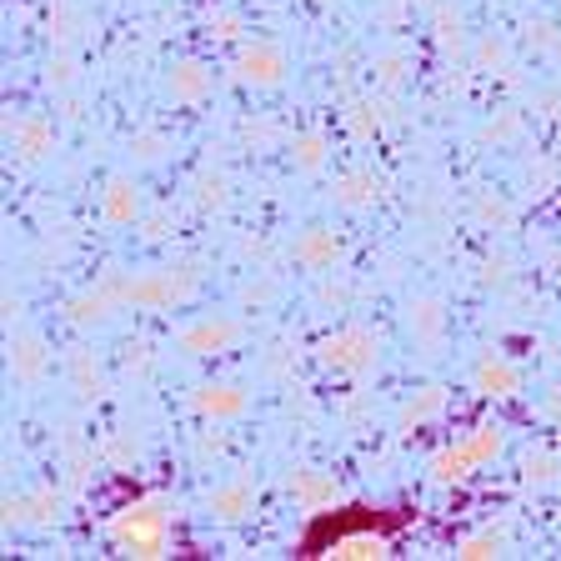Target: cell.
Instances as JSON below:
<instances>
[{
    "label": "cell",
    "mask_w": 561,
    "mask_h": 561,
    "mask_svg": "<svg viewBox=\"0 0 561 561\" xmlns=\"http://www.w3.org/2000/svg\"><path fill=\"white\" fill-rule=\"evenodd\" d=\"M105 537L116 541L126 557L156 561L171 557V537H175V512L165 496H140V502L121 506L111 522H105Z\"/></svg>",
    "instance_id": "1"
},
{
    "label": "cell",
    "mask_w": 561,
    "mask_h": 561,
    "mask_svg": "<svg viewBox=\"0 0 561 561\" xmlns=\"http://www.w3.org/2000/svg\"><path fill=\"white\" fill-rule=\"evenodd\" d=\"M121 306L130 311H175L196 296V271L191 266H146V271H126L111 276Z\"/></svg>",
    "instance_id": "2"
},
{
    "label": "cell",
    "mask_w": 561,
    "mask_h": 561,
    "mask_svg": "<svg viewBox=\"0 0 561 561\" xmlns=\"http://www.w3.org/2000/svg\"><path fill=\"white\" fill-rule=\"evenodd\" d=\"M506 446V432L496 426V421H477L467 436H456L451 446H442V451L426 461V477L436 481V486H456V481L477 477L481 467H491L496 456H502Z\"/></svg>",
    "instance_id": "3"
},
{
    "label": "cell",
    "mask_w": 561,
    "mask_h": 561,
    "mask_svg": "<svg viewBox=\"0 0 561 561\" xmlns=\"http://www.w3.org/2000/svg\"><path fill=\"white\" fill-rule=\"evenodd\" d=\"M376 351H381V341H376L371 327H341L316 341V362H321V371L362 376L376 366Z\"/></svg>",
    "instance_id": "4"
},
{
    "label": "cell",
    "mask_w": 561,
    "mask_h": 561,
    "mask_svg": "<svg viewBox=\"0 0 561 561\" xmlns=\"http://www.w3.org/2000/svg\"><path fill=\"white\" fill-rule=\"evenodd\" d=\"M286 70H291V60H286V50H280L276 41H241V46H236V60H231L236 85L271 91V85L286 81Z\"/></svg>",
    "instance_id": "5"
},
{
    "label": "cell",
    "mask_w": 561,
    "mask_h": 561,
    "mask_svg": "<svg viewBox=\"0 0 561 561\" xmlns=\"http://www.w3.org/2000/svg\"><path fill=\"white\" fill-rule=\"evenodd\" d=\"M241 346V321L236 316H196L186 327H175V351L181 356H226Z\"/></svg>",
    "instance_id": "6"
},
{
    "label": "cell",
    "mask_w": 561,
    "mask_h": 561,
    "mask_svg": "<svg viewBox=\"0 0 561 561\" xmlns=\"http://www.w3.org/2000/svg\"><path fill=\"white\" fill-rule=\"evenodd\" d=\"M191 411L210 426H226V421H241L251 411V391L236 381H201L191 386Z\"/></svg>",
    "instance_id": "7"
},
{
    "label": "cell",
    "mask_w": 561,
    "mask_h": 561,
    "mask_svg": "<svg viewBox=\"0 0 561 561\" xmlns=\"http://www.w3.org/2000/svg\"><path fill=\"white\" fill-rule=\"evenodd\" d=\"M251 506H256V477H251V471H236V477L216 481V486L206 491V512L216 516V522H226V526L245 522Z\"/></svg>",
    "instance_id": "8"
},
{
    "label": "cell",
    "mask_w": 561,
    "mask_h": 561,
    "mask_svg": "<svg viewBox=\"0 0 561 561\" xmlns=\"http://www.w3.org/2000/svg\"><path fill=\"white\" fill-rule=\"evenodd\" d=\"M210 91H216V70H210L206 60H196V56L175 60L171 76H165V95H171V105H181V111L210 101Z\"/></svg>",
    "instance_id": "9"
},
{
    "label": "cell",
    "mask_w": 561,
    "mask_h": 561,
    "mask_svg": "<svg viewBox=\"0 0 561 561\" xmlns=\"http://www.w3.org/2000/svg\"><path fill=\"white\" fill-rule=\"evenodd\" d=\"M5 136H11V151L21 156L25 165L46 161L50 151H56V126H50V116H35V111H25V116L5 121Z\"/></svg>",
    "instance_id": "10"
},
{
    "label": "cell",
    "mask_w": 561,
    "mask_h": 561,
    "mask_svg": "<svg viewBox=\"0 0 561 561\" xmlns=\"http://www.w3.org/2000/svg\"><path fill=\"white\" fill-rule=\"evenodd\" d=\"M471 386L491 401H512V397H522V366H516L512 356H502V351H486V356L471 366Z\"/></svg>",
    "instance_id": "11"
},
{
    "label": "cell",
    "mask_w": 561,
    "mask_h": 561,
    "mask_svg": "<svg viewBox=\"0 0 561 561\" xmlns=\"http://www.w3.org/2000/svg\"><path fill=\"white\" fill-rule=\"evenodd\" d=\"M291 261L306 271V276H327V271L341 261V236L331 231V226H306V231L291 241Z\"/></svg>",
    "instance_id": "12"
},
{
    "label": "cell",
    "mask_w": 561,
    "mask_h": 561,
    "mask_svg": "<svg viewBox=\"0 0 561 561\" xmlns=\"http://www.w3.org/2000/svg\"><path fill=\"white\" fill-rule=\"evenodd\" d=\"M286 491L296 496V506H301V512H331V506L346 502L341 481L331 477V471H311V467L291 471V477H286Z\"/></svg>",
    "instance_id": "13"
},
{
    "label": "cell",
    "mask_w": 561,
    "mask_h": 561,
    "mask_svg": "<svg viewBox=\"0 0 561 561\" xmlns=\"http://www.w3.org/2000/svg\"><path fill=\"white\" fill-rule=\"evenodd\" d=\"M101 221L116 226V231H130L140 226V191L130 175H111L101 186Z\"/></svg>",
    "instance_id": "14"
},
{
    "label": "cell",
    "mask_w": 561,
    "mask_h": 561,
    "mask_svg": "<svg viewBox=\"0 0 561 561\" xmlns=\"http://www.w3.org/2000/svg\"><path fill=\"white\" fill-rule=\"evenodd\" d=\"M60 516V491L56 486H35L5 502V526H50Z\"/></svg>",
    "instance_id": "15"
},
{
    "label": "cell",
    "mask_w": 561,
    "mask_h": 561,
    "mask_svg": "<svg viewBox=\"0 0 561 561\" xmlns=\"http://www.w3.org/2000/svg\"><path fill=\"white\" fill-rule=\"evenodd\" d=\"M331 206H341V210H371L376 201H381V175H371V171H341V175H331Z\"/></svg>",
    "instance_id": "16"
},
{
    "label": "cell",
    "mask_w": 561,
    "mask_h": 561,
    "mask_svg": "<svg viewBox=\"0 0 561 561\" xmlns=\"http://www.w3.org/2000/svg\"><path fill=\"white\" fill-rule=\"evenodd\" d=\"M407 331H411V341H416V346H442V336H446V306H442V296H411Z\"/></svg>",
    "instance_id": "17"
},
{
    "label": "cell",
    "mask_w": 561,
    "mask_h": 561,
    "mask_svg": "<svg viewBox=\"0 0 561 561\" xmlns=\"http://www.w3.org/2000/svg\"><path fill=\"white\" fill-rule=\"evenodd\" d=\"M46 366H50V346L35 331H15L11 336V376L21 386H35L41 376H46Z\"/></svg>",
    "instance_id": "18"
},
{
    "label": "cell",
    "mask_w": 561,
    "mask_h": 561,
    "mask_svg": "<svg viewBox=\"0 0 561 561\" xmlns=\"http://www.w3.org/2000/svg\"><path fill=\"white\" fill-rule=\"evenodd\" d=\"M66 381H70V391H76V401H85V407H95V401L105 397V366L95 362V351H70Z\"/></svg>",
    "instance_id": "19"
},
{
    "label": "cell",
    "mask_w": 561,
    "mask_h": 561,
    "mask_svg": "<svg viewBox=\"0 0 561 561\" xmlns=\"http://www.w3.org/2000/svg\"><path fill=\"white\" fill-rule=\"evenodd\" d=\"M111 311H121V296L111 280H101V286H91V291H81V296H70V306H66V316L76 327H105Z\"/></svg>",
    "instance_id": "20"
},
{
    "label": "cell",
    "mask_w": 561,
    "mask_h": 561,
    "mask_svg": "<svg viewBox=\"0 0 561 561\" xmlns=\"http://www.w3.org/2000/svg\"><path fill=\"white\" fill-rule=\"evenodd\" d=\"M327 557H336V561H376V557H391V541H386L381 531H346V537H336L327 547Z\"/></svg>",
    "instance_id": "21"
},
{
    "label": "cell",
    "mask_w": 561,
    "mask_h": 561,
    "mask_svg": "<svg viewBox=\"0 0 561 561\" xmlns=\"http://www.w3.org/2000/svg\"><path fill=\"white\" fill-rule=\"evenodd\" d=\"M286 156H291V171L316 175L321 165L331 161V140H327V130H301V136H291Z\"/></svg>",
    "instance_id": "22"
},
{
    "label": "cell",
    "mask_w": 561,
    "mask_h": 561,
    "mask_svg": "<svg viewBox=\"0 0 561 561\" xmlns=\"http://www.w3.org/2000/svg\"><path fill=\"white\" fill-rule=\"evenodd\" d=\"M451 407V397H446V386H421L416 397L407 401V407H401V426H426V421H436L442 416V411Z\"/></svg>",
    "instance_id": "23"
},
{
    "label": "cell",
    "mask_w": 561,
    "mask_h": 561,
    "mask_svg": "<svg viewBox=\"0 0 561 561\" xmlns=\"http://www.w3.org/2000/svg\"><path fill=\"white\" fill-rule=\"evenodd\" d=\"M522 481H526L531 491L557 486V481H561V456L547 451V446H531V451L522 456Z\"/></svg>",
    "instance_id": "24"
},
{
    "label": "cell",
    "mask_w": 561,
    "mask_h": 561,
    "mask_svg": "<svg viewBox=\"0 0 561 561\" xmlns=\"http://www.w3.org/2000/svg\"><path fill=\"white\" fill-rule=\"evenodd\" d=\"M436 46H442L446 56H461V50H467V21H461L456 5H436Z\"/></svg>",
    "instance_id": "25"
},
{
    "label": "cell",
    "mask_w": 561,
    "mask_h": 561,
    "mask_svg": "<svg viewBox=\"0 0 561 561\" xmlns=\"http://www.w3.org/2000/svg\"><path fill=\"white\" fill-rule=\"evenodd\" d=\"M341 121H346V136L356 140V146L376 140V130H381V116H376V105H371V101H351L346 111H341Z\"/></svg>",
    "instance_id": "26"
},
{
    "label": "cell",
    "mask_w": 561,
    "mask_h": 561,
    "mask_svg": "<svg viewBox=\"0 0 561 561\" xmlns=\"http://www.w3.org/2000/svg\"><path fill=\"white\" fill-rule=\"evenodd\" d=\"M226 201H231V186H226L221 171H206L196 181V206L206 210V216H216V210H226Z\"/></svg>",
    "instance_id": "27"
},
{
    "label": "cell",
    "mask_w": 561,
    "mask_h": 561,
    "mask_svg": "<svg viewBox=\"0 0 561 561\" xmlns=\"http://www.w3.org/2000/svg\"><path fill=\"white\" fill-rule=\"evenodd\" d=\"M165 151H171V136H161V130H140V136H130V161L136 165L165 161Z\"/></svg>",
    "instance_id": "28"
},
{
    "label": "cell",
    "mask_w": 561,
    "mask_h": 561,
    "mask_svg": "<svg viewBox=\"0 0 561 561\" xmlns=\"http://www.w3.org/2000/svg\"><path fill=\"white\" fill-rule=\"evenodd\" d=\"M456 557L461 561H486V557H502V537H491V531H471V537L456 541Z\"/></svg>",
    "instance_id": "29"
},
{
    "label": "cell",
    "mask_w": 561,
    "mask_h": 561,
    "mask_svg": "<svg viewBox=\"0 0 561 561\" xmlns=\"http://www.w3.org/2000/svg\"><path fill=\"white\" fill-rule=\"evenodd\" d=\"M206 25H210V35H216V41H241V31H245V21L236 11H226V5H210Z\"/></svg>",
    "instance_id": "30"
},
{
    "label": "cell",
    "mask_w": 561,
    "mask_h": 561,
    "mask_svg": "<svg viewBox=\"0 0 561 561\" xmlns=\"http://www.w3.org/2000/svg\"><path fill=\"white\" fill-rule=\"evenodd\" d=\"M401 76H407V56H401V50L376 56V81H381V85H401Z\"/></svg>",
    "instance_id": "31"
},
{
    "label": "cell",
    "mask_w": 561,
    "mask_h": 561,
    "mask_svg": "<svg viewBox=\"0 0 561 561\" xmlns=\"http://www.w3.org/2000/svg\"><path fill=\"white\" fill-rule=\"evenodd\" d=\"M477 66H486V70H502L506 66V46L496 41V35H481V41H477Z\"/></svg>",
    "instance_id": "32"
},
{
    "label": "cell",
    "mask_w": 561,
    "mask_h": 561,
    "mask_svg": "<svg viewBox=\"0 0 561 561\" xmlns=\"http://www.w3.org/2000/svg\"><path fill=\"white\" fill-rule=\"evenodd\" d=\"M226 456V432H201L196 436V461H221Z\"/></svg>",
    "instance_id": "33"
},
{
    "label": "cell",
    "mask_w": 561,
    "mask_h": 561,
    "mask_svg": "<svg viewBox=\"0 0 561 561\" xmlns=\"http://www.w3.org/2000/svg\"><path fill=\"white\" fill-rule=\"evenodd\" d=\"M46 81L50 85H70V81H76V56H70V50H60V56L46 66Z\"/></svg>",
    "instance_id": "34"
},
{
    "label": "cell",
    "mask_w": 561,
    "mask_h": 561,
    "mask_svg": "<svg viewBox=\"0 0 561 561\" xmlns=\"http://www.w3.org/2000/svg\"><path fill=\"white\" fill-rule=\"evenodd\" d=\"M140 236H146V241H165V236H171V216H165V210L140 216Z\"/></svg>",
    "instance_id": "35"
},
{
    "label": "cell",
    "mask_w": 561,
    "mask_h": 561,
    "mask_svg": "<svg viewBox=\"0 0 561 561\" xmlns=\"http://www.w3.org/2000/svg\"><path fill=\"white\" fill-rule=\"evenodd\" d=\"M526 35H531V41H537L541 50H551V56L561 60V35L551 31V25H541V21H537V25H526Z\"/></svg>",
    "instance_id": "36"
},
{
    "label": "cell",
    "mask_w": 561,
    "mask_h": 561,
    "mask_svg": "<svg viewBox=\"0 0 561 561\" xmlns=\"http://www.w3.org/2000/svg\"><path fill=\"white\" fill-rule=\"evenodd\" d=\"M146 366H151V346H146V341H130V346H126V371L140 376Z\"/></svg>",
    "instance_id": "37"
},
{
    "label": "cell",
    "mask_w": 561,
    "mask_h": 561,
    "mask_svg": "<svg viewBox=\"0 0 561 561\" xmlns=\"http://www.w3.org/2000/svg\"><path fill=\"white\" fill-rule=\"evenodd\" d=\"M477 216H481V221H496V226H506V221H512V210H506L496 196H486V201H481V206H477Z\"/></svg>",
    "instance_id": "38"
},
{
    "label": "cell",
    "mask_w": 561,
    "mask_h": 561,
    "mask_svg": "<svg viewBox=\"0 0 561 561\" xmlns=\"http://www.w3.org/2000/svg\"><path fill=\"white\" fill-rule=\"evenodd\" d=\"M321 5H327V0H321Z\"/></svg>",
    "instance_id": "39"
}]
</instances>
